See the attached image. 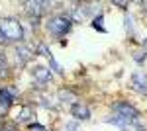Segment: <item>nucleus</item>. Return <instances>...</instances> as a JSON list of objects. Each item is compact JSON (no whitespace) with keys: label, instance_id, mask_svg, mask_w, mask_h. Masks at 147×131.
Returning a JSON list of instances; mask_svg holds the SVG:
<instances>
[{"label":"nucleus","instance_id":"1","mask_svg":"<svg viewBox=\"0 0 147 131\" xmlns=\"http://www.w3.org/2000/svg\"><path fill=\"white\" fill-rule=\"evenodd\" d=\"M0 32L4 33V37L8 39V43H16V41H22L24 39V26L20 24V20L16 18H2L0 20Z\"/></svg>","mask_w":147,"mask_h":131},{"label":"nucleus","instance_id":"2","mask_svg":"<svg viewBox=\"0 0 147 131\" xmlns=\"http://www.w3.org/2000/svg\"><path fill=\"white\" fill-rule=\"evenodd\" d=\"M73 28V18L69 14H55L47 20V30L51 32V35L61 37V35H67Z\"/></svg>","mask_w":147,"mask_h":131},{"label":"nucleus","instance_id":"3","mask_svg":"<svg viewBox=\"0 0 147 131\" xmlns=\"http://www.w3.org/2000/svg\"><path fill=\"white\" fill-rule=\"evenodd\" d=\"M51 80H53V73H51L49 67H34L32 69V82L37 88L47 86Z\"/></svg>","mask_w":147,"mask_h":131},{"label":"nucleus","instance_id":"4","mask_svg":"<svg viewBox=\"0 0 147 131\" xmlns=\"http://www.w3.org/2000/svg\"><path fill=\"white\" fill-rule=\"evenodd\" d=\"M112 112H116V114H120V116L127 118L134 125H136L137 120H139V110H136L131 104H127V102H118V104H114Z\"/></svg>","mask_w":147,"mask_h":131},{"label":"nucleus","instance_id":"5","mask_svg":"<svg viewBox=\"0 0 147 131\" xmlns=\"http://www.w3.org/2000/svg\"><path fill=\"white\" fill-rule=\"evenodd\" d=\"M18 96V90L16 88H0V114H6V110L12 106V102Z\"/></svg>","mask_w":147,"mask_h":131},{"label":"nucleus","instance_id":"6","mask_svg":"<svg viewBox=\"0 0 147 131\" xmlns=\"http://www.w3.org/2000/svg\"><path fill=\"white\" fill-rule=\"evenodd\" d=\"M131 86L136 88L137 92H141V94H147V75L145 73H134L131 75Z\"/></svg>","mask_w":147,"mask_h":131},{"label":"nucleus","instance_id":"7","mask_svg":"<svg viewBox=\"0 0 147 131\" xmlns=\"http://www.w3.org/2000/svg\"><path fill=\"white\" fill-rule=\"evenodd\" d=\"M106 121H108V123H112V125H116V127H120V129H129V125H134L127 118L120 116V114H116V112H112V114L106 118Z\"/></svg>","mask_w":147,"mask_h":131},{"label":"nucleus","instance_id":"8","mask_svg":"<svg viewBox=\"0 0 147 131\" xmlns=\"http://www.w3.org/2000/svg\"><path fill=\"white\" fill-rule=\"evenodd\" d=\"M71 114H73V118L75 120H79V121H82V120H88L90 118V110L86 108L84 104H73V110H71Z\"/></svg>","mask_w":147,"mask_h":131},{"label":"nucleus","instance_id":"9","mask_svg":"<svg viewBox=\"0 0 147 131\" xmlns=\"http://www.w3.org/2000/svg\"><path fill=\"white\" fill-rule=\"evenodd\" d=\"M16 55L20 57V61H22V65H24V63H28L34 57V49L32 47H26V45H20V47H16Z\"/></svg>","mask_w":147,"mask_h":131},{"label":"nucleus","instance_id":"10","mask_svg":"<svg viewBox=\"0 0 147 131\" xmlns=\"http://www.w3.org/2000/svg\"><path fill=\"white\" fill-rule=\"evenodd\" d=\"M34 110L32 108H22V112L18 114V118H16V121L18 123H32V120H34Z\"/></svg>","mask_w":147,"mask_h":131},{"label":"nucleus","instance_id":"11","mask_svg":"<svg viewBox=\"0 0 147 131\" xmlns=\"http://www.w3.org/2000/svg\"><path fill=\"white\" fill-rule=\"evenodd\" d=\"M57 98H59V102H65V104H75L77 102V94L73 90H59Z\"/></svg>","mask_w":147,"mask_h":131},{"label":"nucleus","instance_id":"12","mask_svg":"<svg viewBox=\"0 0 147 131\" xmlns=\"http://www.w3.org/2000/svg\"><path fill=\"white\" fill-rule=\"evenodd\" d=\"M2 78H8V61L4 53H0V80Z\"/></svg>","mask_w":147,"mask_h":131},{"label":"nucleus","instance_id":"13","mask_svg":"<svg viewBox=\"0 0 147 131\" xmlns=\"http://www.w3.org/2000/svg\"><path fill=\"white\" fill-rule=\"evenodd\" d=\"M102 20H104V16H102V14L94 16V20H92V26H94V28H98V32H106V30H104V26H102Z\"/></svg>","mask_w":147,"mask_h":131},{"label":"nucleus","instance_id":"14","mask_svg":"<svg viewBox=\"0 0 147 131\" xmlns=\"http://www.w3.org/2000/svg\"><path fill=\"white\" fill-rule=\"evenodd\" d=\"M35 2H37V4H39L45 12L49 10V8H51V4H53V0H35Z\"/></svg>","mask_w":147,"mask_h":131},{"label":"nucleus","instance_id":"15","mask_svg":"<svg viewBox=\"0 0 147 131\" xmlns=\"http://www.w3.org/2000/svg\"><path fill=\"white\" fill-rule=\"evenodd\" d=\"M28 127H30V131H47L45 127H43V125H39V123H30Z\"/></svg>","mask_w":147,"mask_h":131},{"label":"nucleus","instance_id":"16","mask_svg":"<svg viewBox=\"0 0 147 131\" xmlns=\"http://www.w3.org/2000/svg\"><path fill=\"white\" fill-rule=\"evenodd\" d=\"M67 131H79V125L75 121H69L67 123Z\"/></svg>","mask_w":147,"mask_h":131},{"label":"nucleus","instance_id":"17","mask_svg":"<svg viewBox=\"0 0 147 131\" xmlns=\"http://www.w3.org/2000/svg\"><path fill=\"white\" fill-rule=\"evenodd\" d=\"M125 26H127V32L131 33V28H134V26H131V18H129V16H125Z\"/></svg>","mask_w":147,"mask_h":131},{"label":"nucleus","instance_id":"18","mask_svg":"<svg viewBox=\"0 0 147 131\" xmlns=\"http://www.w3.org/2000/svg\"><path fill=\"white\" fill-rule=\"evenodd\" d=\"M0 43H8V39L4 37V33H2V32H0Z\"/></svg>","mask_w":147,"mask_h":131},{"label":"nucleus","instance_id":"19","mask_svg":"<svg viewBox=\"0 0 147 131\" xmlns=\"http://www.w3.org/2000/svg\"><path fill=\"white\" fill-rule=\"evenodd\" d=\"M141 47H143V51H145V53H147V39H145V41H143V45H141Z\"/></svg>","mask_w":147,"mask_h":131},{"label":"nucleus","instance_id":"20","mask_svg":"<svg viewBox=\"0 0 147 131\" xmlns=\"http://www.w3.org/2000/svg\"><path fill=\"white\" fill-rule=\"evenodd\" d=\"M137 131H147L145 127H139V125H137Z\"/></svg>","mask_w":147,"mask_h":131},{"label":"nucleus","instance_id":"21","mask_svg":"<svg viewBox=\"0 0 147 131\" xmlns=\"http://www.w3.org/2000/svg\"><path fill=\"white\" fill-rule=\"evenodd\" d=\"M75 2H77V0H75Z\"/></svg>","mask_w":147,"mask_h":131}]
</instances>
